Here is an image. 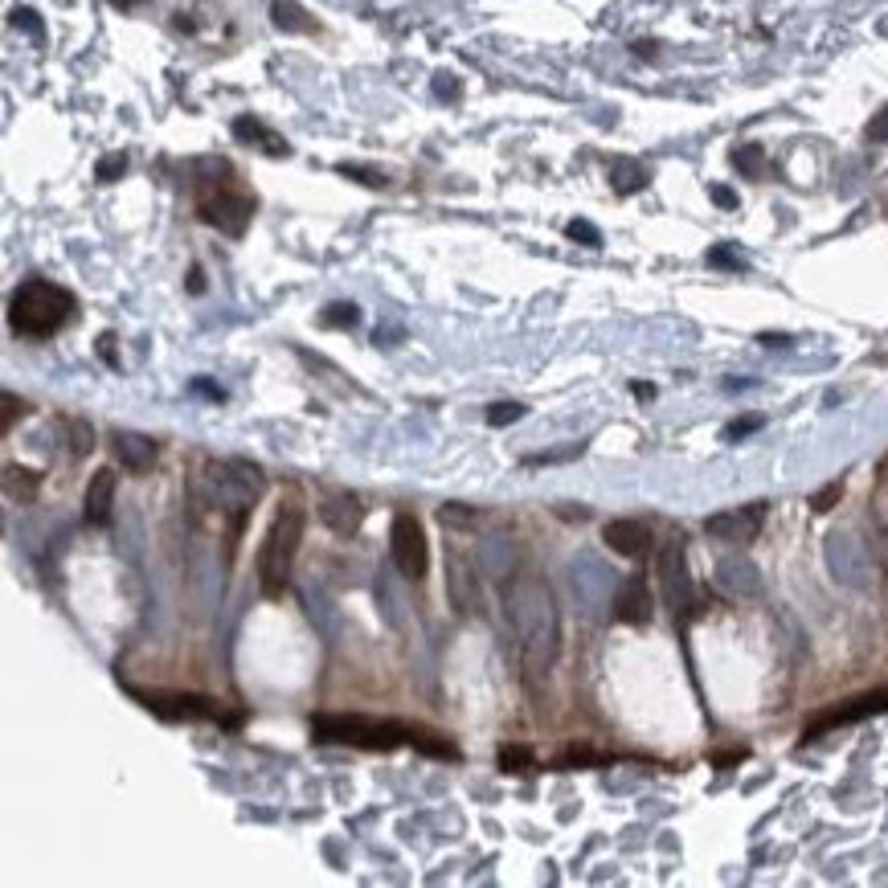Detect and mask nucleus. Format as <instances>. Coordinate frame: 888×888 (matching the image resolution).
Returning <instances> with one entry per match:
<instances>
[{
	"label": "nucleus",
	"mask_w": 888,
	"mask_h": 888,
	"mask_svg": "<svg viewBox=\"0 0 888 888\" xmlns=\"http://www.w3.org/2000/svg\"><path fill=\"white\" fill-rule=\"evenodd\" d=\"M74 316V295L50 279H29L9 295V324L29 340H46L62 332Z\"/></svg>",
	"instance_id": "f257e3e1"
},
{
	"label": "nucleus",
	"mask_w": 888,
	"mask_h": 888,
	"mask_svg": "<svg viewBox=\"0 0 888 888\" xmlns=\"http://www.w3.org/2000/svg\"><path fill=\"white\" fill-rule=\"evenodd\" d=\"M299 545H303V504L287 500V504H279L271 528H266V537H262V549H258V586L266 598H279L287 590Z\"/></svg>",
	"instance_id": "f03ea898"
},
{
	"label": "nucleus",
	"mask_w": 888,
	"mask_h": 888,
	"mask_svg": "<svg viewBox=\"0 0 888 888\" xmlns=\"http://www.w3.org/2000/svg\"><path fill=\"white\" fill-rule=\"evenodd\" d=\"M512 618L520 627V643L524 651L537 659V663H549L557 655V610H553V594L541 586V582H520L516 598H512Z\"/></svg>",
	"instance_id": "7ed1b4c3"
},
{
	"label": "nucleus",
	"mask_w": 888,
	"mask_h": 888,
	"mask_svg": "<svg viewBox=\"0 0 888 888\" xmlns=\"http://www.w3.org/2000/svg\"><path fill=\"white\" fill-rule=\"evenodd\" d=\"M414 729L393 725V721H377V717H316L312 721V737L324 745H352V749H397L406 745Z\"/></svg>",
	"instance_id": "20e7f679"
},
{
	"label": "nucleus",
	"mask_w": 888,
	"mask_h": 888,
	"mask_svg": "<svg viewBox=\"0 0 888 888\" xmlns=\"http://www.w3.org/2000/svg\"><path fill=\"white\" fill-rule=\"evenodd\" d=\"M197 213H201L205 226L230 234V238H242L246 226H250V217H254V197L242 193V189H234V185L226 181V185H217V189H201Z\"/></svg>",
	"instance_id": "39448f33"
},
{
	"label": "nucleus",
	"mask_w": 888,
	"mask_h": 888,
	"mask_svg": "<svg viewBox=\"0 0 888 888\" xmlns=\"http://www.w3.org/2000/svg\"><path fill=\"white\" fill-rule=\"evenodd\" d=\"M389 553H393V565L402 569L410 582H422L426 569H430V545H426V528L414 512H397L393 524H389Z\"/></svg>",
	"instance_id": "423d86ee"
},
{
	"label": "nucleus",
	"mask_w": 888,
	"mask_h": 888,
	"mask_svg": "<svg viewBox=\"0 0 888 888\" xmlns=\"http://www.w3.org/2000/svg\"><path fill=\"white\" fill-rule=\"evenodd\" d=\"M762 520H766V504H745V508H729V512L708 516L704 532L713 541H725V545H745L762 532Z\"/></svg>",
	"instance_id": "0eeeda50"
},
{
	"label": "nucleus",
	"mask_w": 888,
	"mask_h": 888,
	"mask_svg": "<svg viewBox=\"0 0 888 888\" xmlns=\"http://www.w3.org/2000/svg\"><path fill=\"white\" fill-rule=\"evenodd\" d=\"M827 561H831V569H835V577L843 586H856V590L868 586L872 565L864 557V545L856 537H848V532H831L827 537Z\"/></svg>",
	"instance_id": "6e6552de"
},
{
	"label": "nucleus",
	"mask_w": 888,
	"mask_h": 888,
	"mask_svg": "<svg viewBox=\"0 0 888 888\" xmlns=\"http://www.w3.org/2000/svg\"><path fill=\"white\" fill-rule=\"evenodd\" d=\"M144 700L148 713L164 717V721H217L221 717V704L209 700V696H148V692H136Z\"/></svg>",
	"instance_id": "1a4fd4ad"
},
{
	"label": "nucleus",
	"mask_w": 888,
	"mask_h": 888,
	"mask_svg": "<svg viewBox=\"0 0 888 888\" xmlns=\"http://www.w3.org/2000/svg\"><path fill=\"white\" fill-rule=\"evenodd\" d=\"M659 586H663V598L676 614H684L692 606V573H688V561H684V549L680 545H668L659 553Z\"/></svg>",
	"instance_id": "9d476101"
},
{
	"label": "nucleus",
	"mask_w": 888,
	"mask_h": 888,
	"mask_svg": "<svg viewBox=\"0 0 888 888\" xmlns=\"http://www.w3.org/2000/svg\"><path fill=\"white\" fill-rule=\"evenodd\" d=\"M111 451H115V459H119L131 475L152 471V463H156V455H160V447H156L148 434H131V430H115Z\"/></svg>",
	"instance_id": "9b49d317"
},
{
	"label": "nucleus",
	"mask_w": 888,
	"mask_h": 888,
	"mask_svg": "<svg viewBox=\"0 0 888 888\" xmlns=\"http://www.w3.org/2000/svg\"><path fill=\"white\" fill-rule=\"evenodd\" d=\"M614 618L618 623H631V627H643L647 618H651V590H647V582L635 573V577H627L623 586H618V594H614Z\"/></svg>",
	"instance_id": "f8f14e48"
},
{
	"label": "nucleus",
	"mask_w": 888,
	"mask_h": 888,
	"mask_svg": "<svg viewBox=\"0 0 888 888\" xmlns=\"http://www.w3.org/2000/svg\"><path fill=\"white\" fill-rule=\"evenodd\" d=\"M876 713H888V688L868 692V696H860V700H848L843 708H835V713L819 717L807 733L815 737V733H823V729H831V725H852V721H864V717H876Z\"/></svg>",
	"instance_id": "ddd939ff"
},
{
	"label": "nucleus",
	"mask_w": 888,
	"mask_h": 888,
	"mask_svg": "<svg viewBox=\"0 0 888 888\" xmlns=\"http://www.w3.org/2000/svg\"><path fill=\"white\" fill-rule=\"evenodd\" d=\"M606 545L618 553V557H643L651 553V528L643 520H610L602 528Z\"/></svg>",
	"instance_id": "4468645a"
},
{
	"label": "nucleus",
	"mask_w": 888,
	"mask_h": 888,
	"mask_svg": "<svg viewBox=\"0 0 888 888\" xmlns=\"http://www.w3.org/2000/svg\"><path fill=\"white\" fill-rule=\"evenodd\" d=\"M111 504H115V471L111 467H99L86 483V496H82V516L86 524H107L111 520Z\"/></svg>",
	"instance_id": "2eb2a0df"
},
{
	"label": "nucleus",
	"mask_w": 888,
	"mask_h": 888,
	"mask_svg": "<svg viewBox=\"0 0 888 888\" xmlns=\"http://www.w3.org/2000/svg\"><path fill=\"white\" fill-rule=\"evenodd\" d=\"M320 520L336 532V537H352V532L361 528V520H365V508H361V500L352 492H336V496H328L320 504Z\"/></svg>",
	"instance_id": "dca6fc26"
},
{
	"label": "nucleus",
	"mask_w": 888,
	"mask_h": 888,
	"mask_svg": "<svg viewBox=\"0 0 888 888\" xmlns=\"http://www.w3.org/2000/svg\"><path fill=\"white\" fill-rule=\"evenodd\" d=\"M234 140L238 144H250V148H258V152H266V156H291V144L283 140V136H275L271 127H266L262 119H254V115H238L234 119Z\"/></svg>",
	"instance_id": "f3484780"
},
{
	"label": "nucleus",
	"mask_w": 888,
	"mask_h": 888,
	"mask_svg": "<svg viewBox=\"0 0 888 888\" xmlns=\"http://www.w3.org/2000/svg\"><path fill=\"white\" fill-rule=\"evenodd\" d=\"M717 586L725 594H733V598H753L762 590V577H758V569H753L749 561L725 557V561H717Z\"/></svg>",
	"instance_id": "a211bd4d"
},
{
	"label": "nucleus",
	"mask_w": 888,
	"mask_h": 888,
	"mask_svg": "<svg viewBox=\"0 0 888 888\" xmlns=\"http://www.w3.org/2000/svg\"><path fill=\"white\" fill-rule=\"evenodd\" d=\"M610 185H614L618 197H631V193H639V189L647 185V168L635 164V160H614V168H610Z\"/></svg>",
	"instance_id": "6ab92c4d"
},
{
	"label": "nucleus",
	"mask_w": 888,
	"mask_h": 888,
	"mask_svg": "<svg viewBox=\"0 0 888 888\" xmlns=\"http://www.w3.org/2000/svg\"><path fill=\"white\" fill-rule=\"evenodd\" d=\"M271 17H275V25H279L283 33H316V29H320L312 17H307V13L295 5V0H275Z\"/></svg>",
	"instance_id": "aec40b11"
},
{
	"label": "nucleus",
	"mask_w": 888,
	"mask_h": 888,
	"mask_svg": "<svg viewBox=\"0 0 888 888\" xmlns=\"http://www.w3.org/2000/svg\"><path fill=\"white\" fill-rule=\"evenodd\" d=\"M37 483H41V475H33V471H25V467H5V492H9V500H33V496H37Z\"/></svg>",
	"instance_id": "412c9836"
},
{
	"label": "nucleus",
	"mask_w": 888,
	"mask_h": 888,
	"mask_svg": "<svg viewBox=\"0 0 888 888\" xmlns=\"http://www.w3.org/2000/svg\"><path fill=\"white\" fill-rule=\"evenodd\" d=\"M410 745L422 749V753H430V758H451V762L459 758V749H455L447 737H434V733H422V729L410 733Z\"/></svg>",
	"instance_id": "4be33fe9"
},
{
	"label": "nucleus",
	"mask_w": 888,
	"mask_h": 888,
	"mask_svg": "<svg viewBox=\"0 0 888 888\" xmlns=\"http://www.w3.org/2000/svg\"><path fill=\"white\" fill-rule=\"evenodd\" d=\"M320 324H324V328H357V324H361V312H357V303H332V307H324Z\"/></svg>",
	"instance_id": "5701e85b"
},
{
	"label": "nucleus",
	"mask_w": 888,
	"mask_h": 888,
	"mask_svg": "<svg viewBox=\"0 0 888 888\" xmlns=\"http://www.w3.org/2000/svg\"><path fill=\"white\" fill-rule=\"evenodd\" d=\"M733 168H737V172H745V176H762V168H766L762 148H758V144H745V148H737V152H733Z\"/></svg>",
	"instance_id": "b1692460"
},
{
	"label": "nucleus",
	"mask_w": 888,
	"mask_h": 888,
	"mask_svg": "<svg viewBox=\"0 0 888 888\" xmlns=\"http://www.w3.org/2000/svg\"><path fill=\"white\" fill-rule=\"evenodd\" d=\"M500 770L504 774H528L532 770V753L524 745H504L500 749Z\"/></svg>",
	"instance_id": "393cba45"
},
{
	"label": "nucleus",
	"mask_w": 888,
	"mask_h": 888,
	"mask_svg": "<svg viewBox=\"0 0 888 888\" xmlns=\"http://www.w3.org/2000/svg\"><path fill=\"white\" fill-rule=\"evenodd\" d=\"M340 176H348V181H361V185H369V189H385V185H389V176L377 172V168H369V164H340Z\"/></svg>",
	"instance_id": "a878e982"
},
{
	"label": "nucleus",
	"mask_w": 888,
	"mask_h": 888,
	"mask_svg": "<svg viewBox=\"0 0 888 888\" xmlns=\"http://www.w3.org/2000/svg\"><path fill=\"white\" fill-rule=\"evenodd\" d=\"M123 172H127V156H123V152H111V156H103V160H99V168H95V176H99L103 185L119 181Z\"/></svg>",
	"instance_id": "bb28decb"
},
{
	"label": "nucleus",
	"mask_w": 888,
	"mask_h": 888,
	"mask_svg": "<svg viewBox=\"0 0 888 888\" xmlns=\"http://www.w3.org/2000/svg\"><path fill=\"white\" fill-rule=\"evenodd\" d=\"M0 406H5V414H0V434H9V430H13V422H17V414H25L29 406L21 402L17 393H0Z\"/></svg>",
	"instance_id": "cd10ccee"
},
{
	"label": "nucleus",
	"mask_w": 888,
	"mask_h": 888,
	"mask_svg": "<svg viewBox=\"0 0 888 888\" xmlns=\"http://www.w3.org/2000/svg\"><path fill=\"white\" fill-rule=\"evenodd\" d=\"M582 455V442H573V447H565V451H541V455H528L524 459V467H545V463H565V459H577Z\"/></svg>",
	"instance_id": "c85d7f7f"
},
{
	"label": "nucleus",
	"mask_w": 888,
	"mask_h": 888,
	"mask_svg": "<svg viewBox=\"0 0 888 888\" xmlns=\"http://www.w3.org/2000/svg\"><path fill=\"white\" fill-rule=\"evenodd\" d=\"M565 234H569L573 242H582V246H602V234H598V226H590V221H582V217H577V221H569V226H565Z\"/></svg>",
	"instance_id": "c756f323"
},
{
	"label": "nucleus",
	"mask_w": 888,
	"mask_h": 888,
	"mask_svg": "<svg viewBox=\"0 0 888 888\" xmlns=\"http://www.w3.org/2000/svg\"><path fill=\"white\" fill-rule=\"evenodd\" d=\"M516 418H524V406H520V402H496L492 410H487V422H492V426H508V422H516Z\"/></svg>",
	"instance_id": "7c9ffc66"
},
{
	"label": "nucleus",
	"mask_w": 888,
	"mask_h": 888,
	"mask_svg": "<svg viewBox=\"0 0 888 888\" xmlns=\"http://www.w3.org/2000/svg\"><path fill=\"white\" fill-rule=\"evenodd\" d=\"M434 95H438V99H451V103H455V99L463 95V82H459L455 74H447V70H438V74H434Z\"/></svg>",
	"instance_id": "2f4dec72"
},
{
	"label": "nucleus",
	"mask_w": 888,
	"mask_h": 888,
	"mask_svg": "<svg viewBox=\"0 0 888 888\" xmlns=\"http://www.w3.org/2000/svg\"><path fill=\"white\" fill-rule=\"evenodd\" d=\"M839 496H843V483H827V487H819V492L811 496V508L815 512H831L839 504Z\"/></svg>",
	"instance_id": "473e14b6"
},
{
	"label": "nucleus",
	"mask_w": 888,
	"mask_h": 888,
	"mask_svg": "<svg viewBox=\"0 0 888 888\" xmlns=\"http://www.w3.org/2000/svg\"><path fill=\"white\" fill-rule=\"evenodd\" d=\"M13 25L17 29H29L33 37H46V29H41V17L33 9H13Z\"/></svg>",
	"instance_id": "72a5a7b5"
},
{
	"label": "nucleus",
	"mask_w": 888,
	"mask_h": 888,
	"mask_svg": "<svg viewBox=\"0 0 888 888\" xmlns=\"http://www.w3.org/2000/svg\"><path fill=\"white\" fill-rule=\"evenodd\" d=\"M868 140H872V144H888V107H880V111L872 115V123H868Z\"/></svg>",
	"instance_id": "f704fd0d"
},
{
	"label": "nucleus",
	"mask_w": 888,
	"mask_h": 888,
	"mask_svg": "<svg viewBox=\"0 0 888 888\" xmlns=\"http://www.w3.org/2000/svg\"><path fill=\"white\" fill-rule=\"evenodd\" d=\"M70 430H74V455H91V447H95V442H91V426L74 418Z\"/></svg>",
	"instance_id": "c9c22d12"
},
{
	"label": "nucleus",
	"mask_w": 888,
	"mask_h": 888,
	"mask_svg": "<svg viewBox=\"0 0 888 888\" xmlns=\"http://www.w3.org/2000/svg\"><path fill=\"white\" fill-rule=\"evenodd\" d=\"M438 520H442V524H475L479 516H475V512H467L463 504H447V508L438 512Z\"/></svg>",
	"instance_id": "e433bc0d"
},
{
	"label": "nucleus",
	"mask_w": 888,
	"mask_h": 888,
	"mask_svg": "<svg viewBox=\"0 0 888 888\" xmlns=\"http://www.w3.org/2000/svg\"><path fill=\"white\" fill-rule=\"evenodd\" d=\"M708 262L713 266H725V271H741V258L729 250V246H717V250H708Z\"/></svg>",
	"instance_id": "4c0bfd02"
},
{
	"label": "nucleus",
	"mask_w": 888,
	"mask_h": 888,
	"mask_svg": "<svg viewBox=\"0 0 888 888\" xmlns=\"http://www.w3.org/2000/svg\"><path fill=\"white\" fill-rule=\"evenodd\" d=\"M758 426H762V418H737V422H729V426H725V438H729V442H737V438L753 434Z\"/></svg>",
	"instance_id": "58836bf2"
},
{
	"label": "nucleus",
	"mask_w": 888,
	"mask_h": 888,
	"mask_svg": "<svg viewBox=\"0 0 888 888\" xmlns=\"http://www.w3.org/2000/svg\"><path fill=\"white\" fill-rule=\"evenodd\" d=\"M99 357L107 369H119V352H115V332H103L99 336Z\"/></svg>",
	"instance_id": "ea45409f"
},
{
	"label": "nucleus",
	"mask_w": 888,
	"mask_h": 888,
	"mask_svg": "<svg viewBox=\"0 0 888 888\" xmlns=\"http://www.w3.org/2000/svg\"><path fill=\"white\" fill-rule=\"evenodd\" d=\"M713 201H717L721 209H737V193H733L729 185H713Z\"/></svg>",
	"instance_id": "a19ab883"
},
{
	"label": "nucleus",
	"mask_w": 888,
	"mask_h": 888,
	"mask_svg": "<svg viewBox=\"0 0 888 888\" xmlns=\"http://www.w3.org/2000/svg\"><path fill=\"white\" fill-rule=\"evenodd\" d=\"M193 389H197V393H205V397H213V402H221V397H226V393H221L217 385H209V381H193Z\"/></svg>",
	"instance_id": "79ce46f5"
},
{
	"label": "nucleus",
	"mask_w": 888,
	"mask_h": 888,
	"mask_svg": "<svg viewBox=\"0 0 888 888\" xmlns=\"http://www.w3.org/2000/svg\"><path fill=\"white\" fill-rule=\"evenodd\" d=\"M758 340H762L766 348H786V344H790V336H774V332H762Z\"/></svg>",
	"instance_id": "37998d69"
},
{
	"label": "nucleus",
	"mask_w": 888,
	"mask_h": 888,
	"mask_svg": "<svg viewBox=\"0 0 888 888\" xmlns=\"http://www.w3.org/2000/svg\"><path fill=\"white\" fill-rule=\"evenodd\" d=\"M189 291H205V275H201V266H193V271H189Z\"/></svg>",
	"instance_id": "c03bdc74"
},
{
	"label": "nucleus",
	"mask_w": 888,
	"mask_h": 888,
	"mask_svg": "<svg viewBox=\"0 0 888 888\" xmlns=\"http://www.w3.org/2000/svg\"><path fill=\"white\" fill-rule=\"evenodd\" d=\"M631 393H635V397H643V402H647V397H655V385H643V381H639V385H631Z\"/></svg>",
	"instance_id": "a18cd8bd"
},
{
	"label": "nucleus",
	"mask_w": 888,
	"mask_h": 888,
	"mask_svg": "<svg viewBox=\"0 0 888 888\" xmlns=\"http://www.w3.org/2000/svg\"><path fill=\"white\" fill-rule=\"evenodd\" d=\"M111 5H119V9H140L144 0H111Z\"/></svg>",
	"instance_id": "49530a36"
}]
</instances>
